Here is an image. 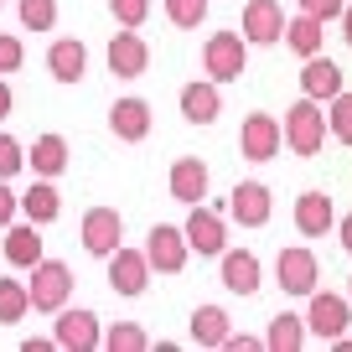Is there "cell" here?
I'll list each match as a JSON object with an SVG mask.
<instances>
[{
    "mask_svg": "<svg viewBox=\"0 0 352 352\" xmlns=\"http://www.w3.org/2000/svg\"><path fill=\"white\" fill-rule=\"evenodd\" d=\"M109 130L120 135V140H145V135H151V104L145 99H120L109 109Z\"/></svg>",
    "mask_w": 352,
    "mask_h": 352,
    "instance_id": "obj_19",
    "label": "cell"
},
{
    "mask_svg": "<svg viewBox=\"0 0 352 352\" xmlns=\"http://www.w3.org/2000/svg\"><path fill=\"white\" fill-rule=\"evenodd\" d=\"M187 254H192V243H187V228L155 223V228H151V239H145V259H151V270H161V275H182Z\"/></svg>",
    "mask_w": 352,
    "mask_h": 352,
    "instance_id": "obj_3",
    "label": "cell"
},
{
    "mask_svg": "<svg viewBox=\"0 0 352 352\" xmlns=\"http://www.w3.org/2000/svg\"><path fill=\"white\" fill-rule=\"evenodd\" d=\"M223 347H233V352H254L259 347V337H249V331H228V342Z\"/></svg>",
    "mask_w": 352,
    "mask_h": 352,
    "instance_id": "obj_38",
    "label": "cell"
},
{
    "mask_svg": "<svg viewBox=\"0 0 352 352\" xmlns=\"http://www.w3.org/2000/svg\"><path fill=\"white\" fill-rule=\"evenodd\" d=\"M166 16L192 32V26H202V16H208V0H166Z\"/></svg>",
    "mask_w": 352,
    "mask_h": 352,
    "instance_id": "obj_32",
    "label": "cell"
},
{
    "mask_svg": "<svg viewBox=\"0 0 352 352\" xmlns=\"http://www.w3.org/2000/svg\"><path fill=\"white\" fill-rule=\"evenodd\" d=\"M21 212L36 223V228H47V223L63 212V197H57V187H52V176H42V182H32V192L21 197Z\"/></svg>",
    "mask_w": 352,
    "mask_h": 352,
    "instance_id": "obj_23",
    "label": "cell"
},
{
    "mask_svg": "<svg viewBox=\"0 0 352 352\" xmlns=\"http://www.w3.org/2000/svg\"><path fill=\"white\" fill-rule=\"evenodd\" d=\"M21 347H26V352H47V347H57V337H26Z\"/></svg>",
    "mask_w": 352,
    "mask_h": 352,
    "instance_id": "obj_39",
    "label": "cell"
},
{
    "mask_svg": "<svg viewBox=\"0 0 352 352\" xmlns=\"http://www.w3.org/2000/svg\"><path fill=\"white\" fill-rule=\"evenodd\" d=\"M26 311H32V290H26L21 280H0V321L16 327Z\"/></svg>",
    "mask_w": 352,
    "mask_h": 352,
    "instance_id": "obj_28",
    "label": "cell"
},
{
    "mask_svg": "<svg viewBox=\"0 0 352 352\" xmlns=\"http://www.w3.org/2000/svg\"><path fill=\"white\" fill-rule=\"evenodd\" d=\"M300 11L321 16V21H342V11H347V0H300Z\"/></svg>",
    "mask_w": 352,
    "mask_h": 352,
    "instance_id": "obj_36",
    "label": "cell"
},
{
    "mask_svg": "<svg viewBox=\"0 0 352 352\" xmlns=\"http://www.w3.org/2000/svg\"><path fill=\"white\" fill-rule=\"evenodd\" d=\"M342 36H347V47H352V6L342 11Z\"/></svg>",
    "mask_w": 352,
    "mask_h": 352,
    "instance_id": "obj_42",
    "label": "cell"
},
{
    "mask_svg": "<svg viewBox=\"0 0 352 352\" xmlns=\"http://www.w3.org/2000/svg\"><path fill=\"white\" fill-rule=\"evenodd\" d=\"M182 114H187L192 124H212L223 114L218 83H187V88H182Z\"/></svg>",
    "mask_w": 352,
    "mask_h": 352,
    "instance_id": "obj_20",
    "label": "cell"
},
{
    "mask_svg": "<svg viewBox=\"0 0 352 352\" xmlns=\"http://www.w3.org/2000/svg\"><path fill=\"white\" fill-rule=\"evenodd\" d=\"M57 21V0H21V26L26 32H52Z\"/></svg>",
    "mask_w": 352,
    "mask_h": 352,
    "instance_id": "obj_30",
    "label": "cell"
},
{
    "mask_svg": "<svg viewBox=\"0 0 352 352\" xmlns=\"http://www.w3.org/2000/svg\"><path fill=\"white\" fill-rule=\"evenodd\" d=\"M6 259L21 264V270H32V264L42 259V239H36V223H32V218L6 228Z\"/></svg>",
    "mask_w": 352,
    "mask_h": 352,
    "instance_id": "obj_22",
    "label": "cell"
},
{
    "mask_svg": "<svg viewBox=\"0 0 352 352\" xmlns=\"http://www.w3.org/2000/svg\"><path fill=\"white\" fill-rule=\"evenodd\" d=\"M331 223H337V212H331L327 192H300V197H296V228L306 233V239H321Z\"/></svg>",
    "mask_w": 352,
    "mask_h": 352,
    "instance_id": "obj_17",
    "label": "cell"
},
{
    "mask_svg": "<svg viewBox=\"0 0 352 352\" xmlns=\"http://www.w3.org/2000/svg\"><path fill=\"white\" fill-rule=\"evenodd\" d=\"M223 285L233 296H254L259 290V259L249 249H223Z\"/></svg>",
    "mask_w": 352,
    "mask_h": 352,
    "instance_id": "obj_18",
    "label": "cell"
},
{
    "mask_svg": "<svg viewBox=\"0 0 352 352\" xmlns=\"http://www.w3.org/2000/svg\"><path fill=\"white\" fill-rule=\"evenodd\" d=\"M243 36L239 32H212L208 47H202V63H208L212 83H228V78H243Z\"/></svg>",
    "mask_w": 352,
    "mask_h": 352,
    "instance_id": "obj_6",
    "label": "cell"
},
{
    "mask_svg": "<svg viewBox=\"0 0 352 352\" xmlns=\"http://www.w3.org/2000/svg\"><path fill=\"white\" fill-rule=\"evenodd\" d=\"M208 182H212V176H208V166H202L197 155H182V161L171 166V197L187 202V208L208 197Z\"/></svg>",
    "mask_w": 352,
    "mask_h": 352,
    "instance_id": "obj_16",
    "label": "cell"
},
{
    "mask_svg": "<svg viewBox=\"0 0 352 352\" xmlns=\"http://www.w3.org/2000/svg\"><path fill=\"white\" fill-rule=\"evenodd\" d=\"M321 16H311V11H300L296 21H285V42H290V52H300V57H316L321 52Z\"/></svg>",
    "mask_w": 352,
    "mask_h": 352,
    "instance_id": "obj_26",
    "label": "cell"
},
{
    "mask_svg": "<svg viewBox=\"0 0 352 352\" xmlns=\"http://www.w3.org/2000/svg\"><path fill=\"white\" fill-rule=\"evenodd\" d=\"M331 347H342V352H352V337H347V331H342V337H337V342H331Z\"/></svg>",
    "mask_w": 352,
    "mask_h": 352,
    "instance_id": "obj_43",
    "label": "cell"
},
{
    "mask_svg": "<svg viewBox=\"0 0 352 352\" xmlns=\"http://www.w3.org/2000/svg\"><path fill=\"white\" fill-rule=\"evenodd\" d=\"M16 208H21V197H16L6 182H0V228H11V218H16Z\"/></svg>",
    "mask_w": 352,
    "mask_h": 352,
    "instance_id": "obj_37",
    "label": "cell"
},
{
    "mask_svg": "<svg viewBox=\"0 0 352 352\" xmlns=\"http://www.w3.org/2000/svg\"><path fill=\"white\" fill-rule=\"evenodd\" d=\"M228 212L243 223V228H264L270 223V212H275V202H270V187L264 182H239L228 197Z\"/></svg>",
    "mask_w": 352,
    "mask_h": 352,
    "instance_id": "obj_12",
    "label": "cell"
},
{
    "mask_svg": "<svg viewBox=\"0 0 352 352\" xmlns=\"http://www.w3.org/2000/svg\"><path fill=\"white\" fill-rule=\"evenodd\" d=\"M26 166H32L36 176H63L67 171V140L63 135H42V140L32 145V155H26Z\"/></svg>",
    "mask_w": 352,
    "mask_h": 352,
    "instance_id": "obj_25",
    "label": "cell"
},
{
    "mask_svg": "<svg viewBox=\"0 0 352 352\" xmlns=\"http://www.w3.org/2000/svg\"><path fill=\"white\" fill-rule=\"evenodd\" d=\"M120 239H124V218L114 208H88L83 212V249L88 254L109 259V254L120 249Z\"/></svg>",
    "mask_w": 352,
    "mask_h": 352,
    "instance_id": "obj_7",
    "label": "cell"
},
{
    "mask_svg": "<svg viewBox=\"0 0 352 352\" xmlns=\"http://www.w3.org/2000/svg\"><path fill=\"white\" fill-rule=\"evenodd\" d=\"M275 275H280V290H285V296H311V290H316V254L311 249H280Z\"/></svg>",
    "mask_w": 352,
    "mask_h": 352,
    "instance_id": "obj_9",
    "label": "cell"
},
{
    "mask_svg": "<svg viewBox=\"0 0 352 352\" xmlns=\"http://www.w3.org/2000/svg\"><path fill=\"white\" fill-rule=\"evenodd\" d=\"M327 124H331V135H337L342 145H352V94L342 88L337 99H331V114H327Z\"/></svg>",
    "mask_w": 352,
    "mask_h": 352,
    "instance_id": "obj_31",
    "label": "cell"
},
{
    "mask_svg": "<svg viewBox=\"0 0 352 352\" xmlns=\"http://www.w3.org/2000/svg\"><path fill=\"white\" fill-rule=\"evenodd\" d=\"M300 94H311V99H337L342 94V67L331 63V57H306V67H300Z\"/></svg>",
    "mask_w": 352,
    "mask_h": 352,
    "instance_id": "obj_15",
    "label": "cell"
},
{
    "mask_svg": "<svg viewBox=\"0 0 352 352\" xmlns=\"http://www.w3.org/2000/svg\"><path fill=\"white\" fill-rule=\"evenodd\" d=\"M347 290H352V285H347Z\"/></svg>",
    "mask_w": 352,
    "mask_h": 352,
    "instance_id": "obj_44",
    "label": "cell"
},
{
    "mask_svg": "<svg viewBox=\"0 0 352 352\" xmlns=\"http://www.w3.org/2000/svg\"><path fill=\"white\" fill-rule=\"evenodd\" d=\"M47 67H52L57 83H78V78L88 73V52H83V42H73V36L52 42V52H47Z\"/></svg>",
    "mask_w": 352,
    "mask_h": 352,
    "instance_id": "obj_21",
    "label": "cell"
},
{
    "mask_svg": "<svg viewBox=\"0 0 352 352\" xmlns=\"http://www.w3.org/2000/svg\"><path fill=\"white\" fill-rule=\"evenodd\" d=\"M145 280H151V259H145L140 249H114L109 254V285H114V296H140L145 290Z\"/></svg>",
    "mask_w": 352,
    "mask_h": 352,
    "instance_id": "obj_10",
    "label": "cell"
},
{
    "mask_svg": "<svg viewBox=\"0 0 352 352\" xmlns=\"http://www.w3.org/2000/svg\"><path fill=\"white\" fill-rule=\"evenodd\" d=\"M21 166H26V151L11 140V135H0V182H6V176H16Z\"/></svg>",
    "mask_w": 352,
    "mask_h": 352,
    "instance_id": "obj_34",
    "label": "cell"
},
{
    "mask_svg": "<svg viewBox=\"0 0 352 352\" xmlns=\"http://www.w3.org/2000/svg\"><path fill=\"white\" fill-rule=\"evenodd\" d=\"M300 342H306V316H290V311H280V316L270 321V337H264V347H275V352H296Z\"/></svg>",
    "mask_w": 352,
    "mask_h": 352,
    "instance_id": "obj_27",
    "label": "cell"
},
{
    "mask_svg": "<svg viewBox=\"0 0 352 352\" xmlns=\"http://www.w3.org/2000/svg\"><path fill=\"white\" fill-rule=\"evenodd\" d=\"M32 306L36 311H63L67 306V290H73V270L63 259H36L32 264Z\"/></svg>",
    "mask_w": 352,
    "mask_h": 352,
    "instance_id": "obj_2",
    "label": "cell"
},
{
    "mask_svg": "<svg viewBox=\"0 0 352 352\" xmlns=\"http://www.w3.org/2000/svg\"><path fill=\"white\" fill-rule=\"evenodd\" d=\"M352 321V306L342 296H331V290H311V316H306V331L321 342H337L342 331H347Z\"/></svg>",
    "mask_w": 352,
    "mask_h": 352,
    "instance_id": "obj_5",
    "label": "cell"
},
{
    "mask_svg": "<svg viewBox=\"0 0 352 352\" xmlns=\"http://www.w3.org/2000/svg\"><path fill=\"white\" fill-rule=\"evenodd\" d=\"M109 11L120 26H140L145 16H151V0H109Z\"/></svg>",
    "mask_w": 352,
    "mask_h": 352,
    "instance_id": "obj_33",
    "label": "cell"
},
{
    "mask_svg": "<svg viewBox=\"0 0 352 352\" xmlns=\"http://www.w3.org/2000/svg\"><path fill=\"white\" fill-rule=\"evenodd\" d=\"M21 57H26L21 36H0V73H16V67H21Z\"/></svg>",
    "mask_w": 352,
    "mask_h": 352,
    "instance_id": "obj_35",
    "label": "cell"
},
{
    "mask_svg": "<svg viewBox=\"0 0 352 352\" xmlns=\"http://www.w3.org/2000/svg\"><path fill=\"white\" fill-rule=\"evenodd\" d=\"M187 243H192L197 254H223V249H228V228H223V218H218L212 208H197V202H192Z\"/></svg>",
    "mask_w": 352,
    "mask_h": 352,
    "instance_id": "obj_14",
    "label": "cell"
},
{
    "mask_svg": "<svg viewBox=\"0 0 352 352\" xmlns=\"http://www.w3.org/2000/svg\"><path fill=\"white\" fill-rule=\"evenodd\" d=\"M228 311L223 306H197L192 311V342H197V347H223V342H228Z\"/></svg>",
    "mask_w": 352,
    "mask_h": 352,
    "instance_id": "obj_24",
    "label": "cell"
},
{
    "mask_svg": "<svg viewBox=\"0 0 352 352\" xmlns=\"http://www.w3.org/2000/svg\"><path fill=\"white\" fill-rule=\"evenodd\" d=\"M342 249L352 254V212H347V218H342Z\"/></svg>",
    "mask_w": 352,
    "mask_h": 352,
    "instance_id": "obj_40",
    "label": "cell"
},
{
    "mask_svg": "<svg viewBox=\"0 0 352 352\" xmlns=\"http://www.w3.org/2000/svg\"><path fill=\"white\" fill-rule=\"evenodd\" d=\"M104 347L109 352H140V347H151V337H145L135 321H114V327L104 331Z\"/></svg>",
    "mask_w": 352,
    "mask_h": 352,
    "instance_id": "obj_29",
    "label": "cell"
},
{
    "mask_svg": "<svg viewBox=\"0 0 352 352\" xmlns=\"http://www.w3.org/2000/svg\"><path fill=\"white\" fill-rule=\"evenodd\" d=\"M145 67H151V47L135 36V26H124V32L109 42V73H120V78H140Z\"/></svg>",
    "mask_w": 352,
    "mask_h": 352,
    "instance_id": "obj_13",
    "label": "cell"
},
{
    "mask_svg": "<svg viewBox=\"0 0 352 352\" xmlns=\"http://www.w3.org/2000/svg\"><path fill=\"white\" fill-rule=\"evenodd\" d=\"M280 145H285V124L275 120V114H249L239 130V151L243 161H275Z\"/></svg>",
    "mask_w": 352,
    "mask_h": 352,
    "instance_id": "obj_4",
    "label": "cell"
},
{
    "mask_svg": "<svg viewBox=\"0 0 352 352\" xmlns=\"http://www.w3.org/2000/svg\"><path fill=\"white\" fill-rule=\"evenodd\" d=\"M285 36V11H280L275 0H249L243 6V42L254 47H270Z\"/></svg>",
    "mask_w": 352,
    "mask_h": 352,
    "instance_id": "obj_11",
    "label": "cell"
},
{
    "mask_svg": "<svg viewBox=\"0 0 352 352\" xmlns=\"http://www.w3.org/2000/svg\"><path fill=\"white\" fill-rule=\"evenodd\" d=\"M6 114H11V88L0 83V120H6Z\"/></svg>",
    "mask_w": 352,
    "mask_h": 352,
    "instance_id": "obj_41",
    "label": "cell"
},
{
    "mask_svg": "<svg viewBox=\"0 0 352 352\" xmlns=\"http://www.w3.org/2000/svg\"><path fill=\"white\" fill-rule=\"evenodd\" d=\"M321 140H327V114H321L316 99L306 94L300 104H290V109H285V145L296 155H316Z\"/></svg>",
    "mask_w": 352,
    "mask_h": 352,
    "instance_id": "obj_1",
    "label": "cell"
},
{
    "mask_svg": "<svg viewBox=\"0 0 352 352\" xmlns=\"http://www.w3.org/2000/svg\"><path fill=\"white\" fill-rule=\"evenodd\" d=\"M57 347H67V352H94L104 342V331H99V316H94V311H63V316H57Z\"/></svg>",
    "mask_w": 352,
    "mask_h": 352,
    "instance_id": "obj_8",
    "label": "cell"
}]
</instances>
